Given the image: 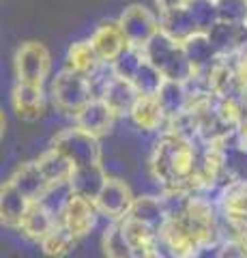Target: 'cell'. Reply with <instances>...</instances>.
I'll return each mask as SVG.
<instances>
[{"mask_svg":"<svg viewBox=\"0 0 247 258\" xmlns=\"http://www.w3.org/2000/svg\"><path fill=\"white\" fill-rule=\"evenodd\" d=\"M187 9H189L191 15H194V20L198 24V30L200 32H209L215 24H219L217 5H215V0H189Z\"/></svg>","mask_w":247,"mask_h":258,"instance_id":"31","label":"cell"},{"mask_svg":"<svg viewBox=\"0 0 247 258\" xmlns=\"http://www.w3.org/2000/svg\"><path fill=\"white\" fill-rule=\"evenodd\" d=\"M131 82L142 97H157V93L161 91V86L166 82V78L144 58V62H142V67L138 69V74H135Z\"/></svg>","mask_w":247,"mask_h":258,"instance_id":"30","label":"cell"},{"mask_svg":"<svg viewBox=\"0 0 247 258\" xmlns=\"http://www.w3.org/2000/svg\"><path fill=\"white\" fill-rule=\"evenodd\" d=\"M37 164L41 168V172L45 174V179L50 181V185H58V183H69L71 174H73V164L62 155L58 149L50 147L45 153L37 157Z\"/></svg>","mask_w":247,"mask_h":258,"instance_id":"25","label":"cell"},{"mask_svg":"<svg viewBox=\"0 0 247 258\" xmlns=\"http://www.w3.org/2000/svg\"><path fill=\"white\" fill-rule=\"evenodd\" d=\"M118 116L114 114L110 106L103 99H93L79 114L73 118V125L84 129L86 134L95 136V138H103L114 129Z\"/></svg>","mask_w":247,"mask_h":258,"instance_id":"11","label":"cell"},{"mask_svg":"<svg viewBox=\"0 0 247 258\" xmlns=\"http://www.w3.org/2000/svg\"><path fill=\"white\" fill-rule=\"evenodd\" d=\"M11 103L15 114L24 120H39L45 112V93L43 86L18 82L13 86Z\"/></svg>","mask_w":247,"mask_h":258,"instance_id":"15","label":"cell"},{"mask_svg":"<svg viewBox=\"0 0 247 258\" xmlns=\"http://www.w3.org/2000/svg\"><path fill=\"white\" fill-rule=\"evenodd\" d=\"M52 147L58 149L75 168L101 164L103 151H101L99 138L86 134L84 129H79L77 125L58 129L56 136L52 138Z\"/></svg>","mask_w":247,"mask_h":258,"instance_id":"5","label":"cell"},{"mask_svg":"<svg viewBox=\"0 0 247 258\" xmlns=\"http://www.w3.org/2000/svg\"><path fill=\"white\" fill-rule=\"evenodd\" d=\"M15 187H18L24 196H26L30 203H39L45 191L50 189V181L45 179V174L41 172V168H39L37 159L35 161H24V164H20L18 168L13 170L11 179H9Z\"/></svg>","mask_w":247,"mask_h":258,"instance_id":"13","label":"cell"},{"mask_svg":"<svg viewBox=\"0 0 247 258\" xmlns=\"http://www.w3.org/2000/svg\"><path fill=\"white\" fill-rule=\"evenodd\" d=\"M161 196L168 217L159 230V241L172 258H196L224 241L221 215L206 196L189 191H163Z\"/></svg>","mask_w":247,"mask_h":258,"instance_id":"1","label":"cell"},{"mask_svg":"<svg viewBox=\"0 0 247 258\" xmlns=\"http://www.w3.org/2000/svg\"><path fill=\"white\" fill-rule=\"evenodd\" d=\"M60 222L54 217L43 205L35 203L33 207H30V211L26 213V217L22 220L20 224V230L22 235L30 239V241H37V243H41V241L50 235V232L56 228Z\"/></svg>","mask_w":247,"mask_h":258,"instance_id":"23","label":"cell"},{"mask_svg":"<svg viewBox=\"0 0 247 258\" xmlns=\"http://www.w3.org/2000/svg\"><path fill=\"white\" fill-rule=\"evenodd\" d=\"M30 207H33V203L11 181H7L0 187V217H3V224L7 228L20 230V224L30 211Z\"/></svg>","mask_w":247,"mask_h":258,"instance_id":"17","label":"cell"},{"mask_svg":"<svg viewBox=\"0 0 247 258\" xmlns=\"http://www.w3.org/2000/svg\"><path fill=\"white\" fill-rule=\"evenodd\" d=\"M142 62H144V52L135 50V47H127V50L112 62V67H114L116 78H123V80H129L131 82L135 78V74H138V69L142 67Z\"/></svg>","mask_w":247,"mask_h":258,"instance_id":"32","label":"cell"},{"mask_svg":"<svg viewBox=\"0 0 247 258\" xmlns=\"http://www.w3.org/2000/svg\"><path fill=\"white\" fill-rule=\"evenodd\" d=\"M236 71H238V78H241L243 86L247 88V47L241 54H236Z\"/></svg>","mask_w":247,"mask_h":258,"instance_id":"36","label":"cell"},{"mask_svg":"<svg viewBox=\"0 0 247 258\" xmlns=\"http://www.w3.org/2000/svg\"><path fill=\"white\" fill-rule=\"evenodd\" d=\"M103 64V60L99 58V54L95 52V47L89 41H75L71 43L69 52H67V67L77 71L82 76H93L95 71Z\"/></svg>","mask_w":247,"mask_h":258,"instance_id":"26","label":"cell"},{"mask_svg":"<svg viewBox=\"0 0 247 258\" xmlns=\"http://www.w3.org/2000/svg\"><path fill=\"white\" fill-rule=\"evenodd\" d=\"M99 220V211L95 203L77 196H71V200L67 203L65 211L60 215V224L73 235L75 239L86 237L89 232H93V228L97 226Z\"/></svg>","mask_w":247,"mask_h":258,"instance_id":"10","label":"cell"},{"mask_svg":"<svg viewBox=\"0 0 247 258\" xmlns=\"http://www.w3.org/2000/svg\"><path fill=\"white\" fill-rule=\"evenodd\" d=\"M236 138H238V149H245L247 151V120H243L241 127H238Z\"/></svg>","mask_w":247,"mask_h":258,"instance_id":"37","label":"cell"},{"mask_svg":"<svg viewBox=\"0 0 247 258\" xmlns=\"http://www.w3.org/2000/svg\"><path fill=\"white\" fill-rule=\"evenodd\" d=\"M75 241L77 239L71 235L65 226L58 224L39 245H41L43 256H47V258H62V256H67L71 252V247L75 245Z\"/></svg>","mask_w":247,"mask_h":258,"instance_id":"29","label":"cell"},{"mask_svg":"<svg viewBox=\"0 0 247 258\" xmlns=\"http://www.w3.org/2000/svg\"><path fill=\"white\" fill-rule=\"evenodd\" d=\"M13 62H15V78H18V82L43 86L47 74H50L52 58L43 43L26 41L18 47Z\"/></svg>","mask_w":247,"mask_h":258,"instance_id":"7","label":"cell"},{"mask_svg":"<svg viewBox=\"0 0 247 258\" xmlns=\"http://www.w3.org/2000/svg\"><path fill=\"white\" fill-rule=\"evenodd\" d=\"M129 120H131V125L142 134H155V132H159V129L166 132V125H168L161 108H159L157 97H142V95H140L138 103H135L133 110H131Z\"/></svg>","mask_w":247,"mask_h":258,"instance_id":"18","label":"cell"},{"mask_svg":"<svg viewBox=\"0 0 247 258\" xmlns=\"http://www.w3.org/2000/svg\"><path fill=\"white\" fill-rule=\"evenodd\" d=\"M215 258H247V247L232 237H226L217 245V254Z\"/></svg>","mask_w":247,"mask_h":258,"instance_id":"34","label":"cell"},{"mask_svg":"<svg viewBox=\"0 0 247 258\" xmlns=\"http://www.w3.org/2000/svg\"><path fill=\"white\" fill-rule=\"evenodd\" d=\"M144 58L153 64V67L161 74L166 80H174V82H185L191 78V64L183 50V43L174 41L161 30L150 39V43L144 47Z\"/></svg>","mask_w":247,"mask_h":258,"instance_id":"4","label":"cell"},{"mask_svg":"<svg viewBox=\"0 0 247 258\" xmlns=\"http://www.w3.org/2000/svg\"><path fill=\"white\" fill-rule=\"evenodd\" d=\"M200 142L185 140L170 132H161L153 142L148 168L155 183L163 191H189L198 194L196 172L200 157Z\"/></svg>","mask_w":247,"mask_h":258,"instance_id":"2","label":"cell"},{"mask_svg":"<svg viewBox=\"0 0 247 258\" xmlns=\"http://www.w3.org/2000/svg\"><path fill=\"white\" fill-rule=\"evenodd\" d=\"M157 101L159 108H161L166 120H174L177 116H181L183 112L189 110V95L185 82H174V80H166L161 91L157 93Z\"/></svg>","mask_w":247,"mask_h":258,"instance_id":"24","label":"cell"},{"mask_svg":"<svg viewBox=\"0 0 247 258\" xmlns=\"http://www.w3.org/2000/svg\"><path fill=\"white\" fill-rule=\"evenodd\" d=\"M101 247L106 258H135L133 247L129 245V241L125 239L123 228L118 222H110L103 230L101 237Z\"/></svg>","mask_w":247,"mask_h":258,"instance_id":"28","label":"cell"},{"mask_svg":"<svg viewBox=\"0 0 247 258\" xmlns=\"http://www.w3.org/2000/svg\"><path fill=\"white\" fill-rule=\"evenodd\" d=\"M50 93H52V103L56 112L71 118H75L95 99L89 76H82L69 67L60 69L56 78L52 80Z\"/></svg>","mask_w":247,"mask_h":258,"instance_id":"3","label":"cell"},{"mask_svg":"<svg viewBox=\"0 0 247 258\" xmlns=\"http://www.w3.org/2000/svg\"><path fill=\"white\" fill-rule=\"evenodd\" d=\"M127 217L140 222L148 226L153 230H161V226L166 224V203H163V196H150V194H144V196H135L133 205H131V211L127 213Z\"/></svg>","mask_w":247,"mask_h":258,"instance_id":"19","label":"cell"},{"mask_svg":"<svg viewBox=\"0 0 247 258\" xmlns=\"http://www.w3.org/2000/svg\"><path fill=\"white\" fill-rule=\"evenodd\" d=\"M91 43L103 62H114L129 47L118 22H103L101 26H97V30L91 35Z\"/></svg>","mask_w":247,"mask_h":258,"instance_id":"14","label":"cell"},{"mask_svg":"<svg viewBox=\"0 0 247 258\" xmlns=\"http://www.w3.org/2000/svg\"><path fill=\"white\" fill-rule=\"evenodd\" d=\"M219 215L221 224L230 235L247 247V181H232L219 191Z\"/></svg>","mask_w":247,"mask_h":258,"instance_id":"6","label":"cell"},{"mask_svg":"<svg viewBox=\"0 0 247 258\" xmlns=\"http://www.w3.org/2000/svg\"><path fill=\"white\" fill-rule=\"evenodd\" d=\"M118 26L123 30L127 45L135 47V50H144L150 43V39L161 30L159 28V20L142 5L127 7L121 13V18H118Z\"/></svg>","mask_w":247,"mask_h":258,"instance_id":"8","label":"cell"},{"mask_svg":"<svg viewBox=\"0 0 247 258\" xmlns=\"http://www.w3.org/2000/svg\"><path fill=\"white\" fill-rule=\"evenodd\" d=\"M135 258H166V254L159 247H153V249H146V252H138Z\"/></svg>","mask_w":247,"mask_h":258,"instance_id":"38","label":"cell"},{"mask_svg":"<svg viewBox=\"0 0 247 258\" xmlns=\"http://www.w3.org/2000/svg\"><path fill=\"white\" fill-rule=\"evenodd\" d=\"M189 0H155V5L159 7V13H168V11H174V9H181L185 7Z\"/></svg>","mask_w":247,"mask_h":258,"instance_id":"35","label":"cell"},{"mask_svg":"<svg viewBox=\"0 0 247 258\" xmlns=\"http://www.w3.org/2000/svg\"><path fill=\"white\" fill-rule=\"evenodd\" d=\"M219 22L232 26H247V0H215Z\"/></svg>","mask_w":247,"mask_h":258,"instance_id":"33","label":"cell"},{"mask_svg":"<svg viewBox=\"0 0 247 258\" xmlns=\"http://www.w3.org/2000/svg\"><path fill=\"white\" fill-rule=\"evenodd\" d=\"M159 28H161L163 35H168L174 41H187L189 37H194L198 30V24L194 20V15L189 13L187 5L181 7V9H174V11H168V13H161L159 18Z\"/></svg>","mask_w":247,"mask_h":258,"instance_id":"22","label":"cell"},{"mask_svg":"<svg viewBox=\"0 0 247 258\" xmlns=\"http://www.w3.org/2000/svg\"><path fill=\"white\" fill-rule=\"evenodd\" d=\"M183 50H185V56H187L194 74L209 71L219 58L206 32H196L194 37H189L187 41H183Z\"/></svg>","mask_w":247,"mask_h":258,"instance_id":"21","label":"cell"},{"mask_svg":"<svg viewBox=\"0 0 247 258\" xmlns=\"http://www.w3.org/2000/svg\"><path fill=\"white\" fill-rule=\"evenodd\" d=\"M108 179L110 176L106 172V168H103V164L79 166V168H73V174L69 179V187L73 196L95 203L99 198L101 189L106 187Z\"/></svg>","mask_w":247,"mask_h":258,"instance_id":"12","label":"cell"},{"mask_svg":"<svg viewBox=\"0 0 247 258\" xmlns=\"http://www.w3.org/2000/svg\"><path fill=\"white\" fill-rule=\"evenodd\" d=\"M121 224V228H123V235L125 239L129 241V245L133 247V252L138 254V252H146V249H153V247H159V232L153 230V228H148V226L144 224H140V222H135L131 220V217H125V220L118 222Z\"/></svg>","mask_w":247,"mask_h":258,"instance_id":"27","label":"cell"},{"mask_svg":"<svg viewBox=\"0 0 247 258\" xmlns=\"http://www.w3.org/2000/svg\"><path fill=\"white\" fill-rule=\"evenodd\" d=\"M101 99L108 103L110 110H112L118 118H129L133 106L140 99V93L135 91L133 82H129V80L114 78V82L106 88Z\"/></svg>","mask_w":247,"mask_h":258,"instance_id":"20","label":"cell"},{"mask_svg":"<svg viewBox=\"0 0 247 258\" xmlns=\"http://www.w3.org/2000/svg\"><path fill=\"white\" fill-rule=\"evenodd\" d=\"M133 191L127 185L121 176H110L106 187L101 189L99 198L95 200V207H97L99 215L108 217L110 222H121L127 217V213L131 211L133 205Z\"/></svg>","mask_w":247,"mask_h":258,"instance_id":"9","label":"cell"},{"mask_svg":"<svg viewBox=\"0 0 247 258\" xmlns=\"http://www.w3.org/2000/svg\"><path fill=\"white\" fill-rule=\"evenodd\" d=\"M206 35H209L219 58L236 56L247 47V26H232V24L219 22V24H215Z\"/></svg>","mask_w":247,"mask_h":258,"instance_id":"16","label":"cell"}]
</instances>
